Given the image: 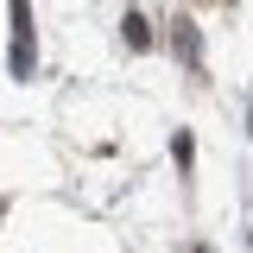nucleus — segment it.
<instances>
[{
  "label": "nucleus",
  "mask_w": 253,
  "mask_h": 253,
  "mask_svg": "<svg viewBox=\"0 0 253 253\" xmlns=\"http://www.w3.org/2000/svg\"><path fill=\"white\" fill-rule=\"evenodd\" d=\"M126 44H133V51H146V44H152V38H146V19H139V13H126Z\"/></svg>",
  "instance_id": "1"
},
{
  "label": "nucleus",
  "mask_w": 253,
  "mask_h": 253,
  "mask_svg": "<svg viewBox=\"0 0 253 253\" xmlns=\"http://www.w3.org/2000/svg\"><path fill=\"white\" fill-rule=\"evenodd\" d=\"M171 158H177V171H190V158H196V146H190V133H177V139H171Z\"/></svg>",
  "instance_id": "2"
},
{
  "label": "nucleus",
  "mask_w": 253,
  "mask_h": 253,
  "mask_svg": "<svg viewBox=\"0 0 253 253\" xmlns=\"http://www.w3.org/2000/svg\"><path fill=\"white\" fill-rule=\"evenodd\" d=\"M177 51H184V57H190V63L203 57V51H196V32H190V26H177Z\"/></svg>",
  "instance_id": "3"
}]
</instances>
